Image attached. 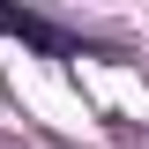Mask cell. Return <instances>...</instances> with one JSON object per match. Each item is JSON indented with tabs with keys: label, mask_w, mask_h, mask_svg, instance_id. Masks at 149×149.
Listing matches in <instances>:
<instances>
[{
	"label": "cell",
	"mask_w": 149,
	"mask_h": 149,
	"mask_svg": "<svg viewBox=\"0 0 149 149\" xmlns=\"http://www.w3.org/2000/svg\"><path fill=\"white\" fill-rule=\"evenodd\" d=\"M0 30L30 37V45H45V52H74V37H67V30H52V22H37V15H8V8H0Z\"/></svg>",
	"instance_id": "obj_1"
}]
</instances>
